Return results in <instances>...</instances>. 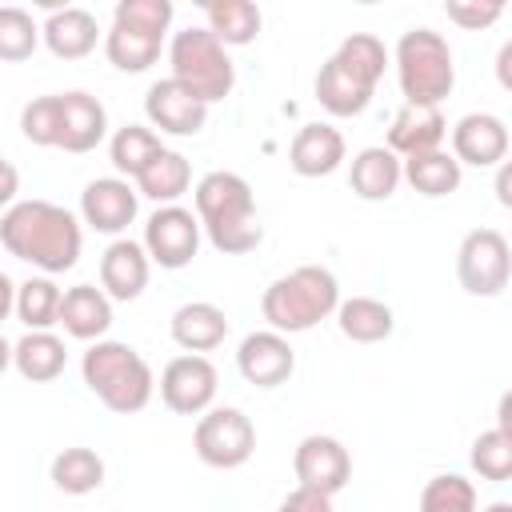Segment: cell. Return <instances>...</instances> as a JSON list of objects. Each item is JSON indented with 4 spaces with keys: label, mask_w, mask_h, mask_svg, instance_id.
Returning <instances> with one entry per match:
<instances>
[{
    "label": "cell",
    "mask_w": 512,
    "mask_h": 512,
    "mask_svg": "<svg viewBox=\"0 0 512 512\" xmlns=\"http://www.w3.org/2000/svg\"><path fill=\"white\" fill-rule=\"evenodd\" d=\"M8 364H12V344H8V340H4V332H0V372H4Z\"/></svg>",
    "instance_id": "44"
},
{
    "label": "cell",
    "mask_w": 512,
    "mask_h": 512,
    "mask_svg": "<svg viewBox=\"0 0 512 512\" xmlns=\"http://www.w3.org/2000/svg\"><path fill=\"white\" fill-rule=\"evenodd\" d=\"M288 164L296 176H332L344 164V136L332 124H304L288 144Z\"/></svg>",
    "instance_id": "20"
},
{
    "label": "cell",
    "mask_w": 512,
    "mask_h": 512,
    "mask_svg": "<svg viewBox=\"0 0 512 512\" xmlns=\"http://www.w3.org/2000/svg\"><path fill=\"white\" fill-rule=\"evenodd\" d=\"M236 368L248 384L256 388H280L288 384V376L296 372V352L288 344V336L264 328V332H248L236 348Z\"/></svg>",
    "instance_id": "14"
},
{
    "label": "cell",
    "mask_w": 512,
    "mask_h": 512,
    "mask_svg": "<svg viewBox=\"0 0 512 512\" xmlns=\"http://www.w3.org/2000/svg\"><path fill=\"white\" fill-rule=\"evenodd\" d=\"M144 116L152 128L168 132V136H196L208 120V104L196 100L188 88H180L172 76L156 80L144 96Z\"/></svg>",
    "instance_id": "16"
},
{
    "label": "cell",
    "mask_w": 512,
    "mask_h": 512,
    "mask_svg": "<svg viewBox=\"0 0 512 512\" xmlns=\"http://www.w3.org/2000/svg\"><path fill=\"white\" fill-rule=\"evenodd\" d=\"M444 112L440 108H424V104H404L396 116H392V128H388V152L408 160V156H420V152H436L444 144Z\"/></svg>",
    "instance_id": "19"
},
{
    "label": "cell",
    "mask_w": 512,
    "mask_h": 512,
    "mask_svg": "<svg viewBox=\"0 0 512 512\" xmlns=\"http://www.w3.org/2000/svg\"><path fill=\"white\" fill-rule=\"evenodd\" d=\"M68 364V348L60 336L52 332H24L16 344H12V368L32 380V384H48L64 372Z\"/></svg>",
    "instance_id": "26"
},
{
    "label": "cell",
    "mask_w": 512,
    "mask_h": 512,
    "mask_svg": "<svg viewBox=\"0 0 512 512\" xmlns=\"http://www.w3.org/2000/svg\"><path fill=\"white\" fill-rule=\"evenodd\" d=\"M40 36H44L52 56L84 60L100 40V24H96V16L88 8H52L44 28H40Z\"/></svg>",
    "instance_id": "22"
},
{
    "label": "cell",
    "mask_w": 512,
    "mask_h": 512,
    "mask_svg": "<svg viewBox=\"0 0 512 512\" xmlns=\"http://www.w3.org/2000/svg\"><path fill=\"white\" fill-rule=\"evenodd\" d=\"M16 308V284L0 272V320H8V312Z\"/></svg>",
    "instance_id": "42"
},
{
    "label": "cell",
    "mask_w": 512,
    "mask_h": 512,
    "mask_svg": "<svg viewBox=\"0 0 512 512\" xmlns=\"http://www.w3.org/2000/svg\"><path fill=\"white\" fill-rule=\"evenodd\" d=\"M336 304H340V284L320 264H300V268L276 276L260 296V312H264L268 328L280 336L316 328L320 320H328L336 312Z\"/></svg>",
    "instance_id": "3"
},
{
    "label": "cell",
    "mask_w": 512,
    "mask_h": 512,
    "mask_svg": "<svg viewBox=\"0 0 512 512\" xmlns=\"http://www.w3.org/2000/svg\"><path fill=\"white\" fill-rule=\"evenodd\" d=\"M172 12V0H120L104 32V56L120 72H148L160 60Z\"/></svg>",
    "instance_id": "5"
},
{
    "label": "cell",
    "mask_w": 512,
    "mask_h": 512,
    "mask_svg": "<svg viewBox=\"0 0 512 512\" xmlns=\"http://www.w3.org/2000/svg\"><path fill=\"white\" fill-rule=\"evenodd\" d=\"M20 132L28 144L56 148L60 144V92L56 96H36L20 112Z\"/></svg>",
    "instance_id": "38"
},
{
    "label": "cell",
    "mask_w": 512,
    "mask_h": 512,
    "mask_svg": "<svg viewBox=\"0 0 512 512\" xmlns=\"http://www.w3.org/2000/svg\"><path fill=\"white\" fill-rule=\"evenodd\" d=\"M192 448L208 468H240L256 452V428L240 408H208L196 420Z\"/></svg>",
    "instance_id": "9"
},
{
    "label": "cell",
    "mask_w": 512,
    "mask_h": 512,
    "mask_svg": "<svg viewBox=\"0 0 512 512\" xmlns=\"http://www.w3.org/2000/svg\"><path fill=\"white\" fill-rule=\"evenodd\" d=\"M452 156L456 164L472 168H496L508 156V124L492 112H468L452 128Z\"/></svg>",
    "instance_id": "15"
},
{
    "label": "cell",
    "mask_w": 512,
    "mask_h": 512,
    "mask_svg": "<svg viewBox=\"0 0 512 512\" xmlns=\"http://www.w3.org/2000/svg\"><path fill=\"white\" fill-rule=\"evenodd\" d=\"M484 512H512V504H508V500H496V504H488Z\"/></svg>",
    "instance_id": "46"
},
{
    "label": "cell",
    "mask_w": 512,
    "mask_h": 512,
    "mask_svg": "<svg viewBox=\"0 0 512 512\" xmlns=\"http://www.w3.org/2000/svg\"><path fill=\"white\" fill-rule=\"evenodd\" d=\"M460 176H464V168H460L456 156L444 152V148L400 160V180H408V184H412L420 196H428V200L452 196V192L460 188Z\"/></svg>",
    "instance_id": "27"
},
{
    "label": "cell",
    "mask_w": 512,
    "mask_h": 512,
    "mask_svg": "<svg viewBox=\"0 0 512 512\" xmlns=\"http://www.w3.org/2000/svg\"><path fill=\"white\" fill-rule=\"evenodd\" d=\"M168 64H172V80L180 88H188L196 100L216 104L232 92L236 84V68L224 52V44L208 32V28H184L172 36L168 44Z\"/></svg>",
    "instance_id": "7"
},
{
    "label": "cell",
    "mask_w": 512,
    "mask_h": 512,
    "mask_svg": "<svg viewBox=\"0 0 512 512\" xmlns=\"http://www.w3.org/2000/svg\"><path fill=\"white\" fill-rule=\"evenodd\" d=\"M196 220L208 244L224 256H244L264 240V228L256 220L252 184L240 172H208L196 180Z\"/></svg>",
    "instance_id": "2"
},
{
    "label": "cell",
    "mask_w": 512,
    "mask_h": 512,
    "mask_svg": "<svg viewBox=\"0 0 512 512\" xmlns=\"http://www.w3.org/2000/svg\"><path fill=\"white\" fill-rule=\"evenodd\" d=\"M332 56H336L360 84H368V88H376L380 76H384V68H388V48H384V40L372 36V32H352V36H344Z\"/></svg>",
    "instance_id": "33"
},
{
    "label": "cell",
    "mask_w": 512,
    "mask_h": 512,
    "mask_svg": "<svg viewBox=\"0 0 512 512\" xmlns=\"http://www.w3.org/2000/svg\"><path fill=\"white\" fill-rule=\"evenodd\" d=\"M140 244H144V252H148L152 264L176 272V268H184V264L196 260V248H200V220H196V212H188V208H180V204H164V208H156V212L148 216Z\"/></svg>",
    "instance_id": "10"
},
{
    "label": "cell",
    "mask_w": 512,
    "mask_h": 512,
    "mask_svg": "<svg viewBox=\"0 0 512 512\" xmlns=\"http://www.w3.org/2000/svg\"><path fill=\"white\" fill-rule=\"evenodd\" d=\"M64 332L72 340H104V332L112 328V300L96 288V284H72L60 296V320Z\"/></svg>",
    "instance_id": "21"
},
{
    "label": "cell",
    "mask_w": 512,
    "mask_h": 512,
    "mask_svg": "<svg viewBox=\"0 0 512 512\" xmlns=\"http://www.w3.org/2000/svg\"><path fill=\"white\" fill-rule=\"evenodd\" d=\"M168 332H172V340H176L184 352L204 356V352H212V348L224 344V336H228V316H224V308H216V304H208V300H192V304H180V308L172 312Z\"/></svg>",
    "instance_id": "23"
},
{
    "label": "cell",
    "mask_w": 512,
    "mask_h": 512,
    "mask_svg": "<svg viewBox=\"0 0 512 512\" xmlns=\"http://www.w3.org/2000/svg\"><path fill=\"white\" fill-rule=\"evenodd\" d=\"M36 44H40V24L32 20V12L4 4L0 8V60L20 64L36 52Z\"/></svg>",
    "instance_id": "36"
},
{
    "label": "cell",
    "mask_w": 512,
    "mask_h": 512,
    "mask_svg": "<svg viewBox=\"0 0 512 512\" xmlns=\"http://www.w3.org/2000/svg\"><path fill=\"white\" fill-rule=\"evenodd\" d=\"M508 56H512V44L500 48V80H504V84H508Z\"/></svg>",
    "instance_id": "45"
},
{
    "label": "cell",
    "mask_w": 512,
    "mask_h": 512,
    "mask_svg": "<svg viewBox=\"0 0 512 512\" xmlns=\"http://www.w3.org/2000/svg\"><path fill=\"white\" fill-rule=\"evenodd\" d=\"M396 80H400L404 104L440 108V100L456 84V64H452L448 40L432 28H408L396 40Z\"/></svg>",
    "instance_id": "6"
},
{
    "label": "cell",
    "mask_w": 512,
    "mask_h": 512,
    "mask_svg": "<svg viewBox=\"0 0 512 512\" xmlns=\"http://www.w3.org/2000/svg\"><path fill=\"white\" fill-rule=\"evenodd\" d=\"M372 92H376V88L360 84L336 56H328V60L320 64V72H316V100H320V108L332 112V116H360V112L372 104Z\"/></svg>",
    "instance_id": "24"
},
{
    "label": "cell",
    "mask_w": 512,
    "mask_h": 512,
    "mask_svg": "<svg viewBox=\"0 0 512 512\" xmlns=\"http://www.w3.org/2000/svg\"><path fill=\"white\" fill-rule=\"evenodd\" d=\"M336 324H340V332L352 344H380V340L392 336L396 316L376 296H352V300H340L336 304Z\"/></svg>",
    "instance_id": "28"
},
{
    "label": "cell",
    "mask_w": 512,
    "mask_h": 512,
    "mask_svg": "<svg viewBox=\"0 0 512 512\" xmlns=\"http://www.w3.org/2000/svg\"><path fill=\"white\" fill-rule=\"evenodd\" d=\"M292 472H296V488L320 492V496H336L348 480H352V456L336 436H304L292 452Z\"/></svg>",
    "instance_id": "12"
},
{
    "label": "cell",
    "mask_w": 512,
    "mask_h": 512,
    "mask_svg": "<svg viewBox=\"0 0 512 512\" xmlns=\"http://www.w3.org/2000/svg\"><path fill=\"white\" fill-rule=\"evenodd\" d=\"M164 152V144H160V136L152 132V128H144V124H124V128H116V136H112V144H108V156H112V164H116V172H124V176H140L144 168H148V160H156Z\"/></svg>",
    "instance_id": "34"
},
{
    "label": "cell",
    "mask_w": 512,
    "mask_h": 512,
    "mask_svg": "<svg viewBox=\"0 0 512 512\" xmlns=\"http://www.w3.org/2000/svg\"><path fill=\"white\" fill-rule=\"evenodd\" d=\"M108 136V112L88 92H60V144L72 156L92 152Z\"/></svg>",
    "instance_id": "18"
},
{
    "label": "cell",
    "mask_w": 512,
    "mask_h": 512,
    "mask_svg": "<svg viewBox=\"0 0 512 512\" xmlns=\"http://www.w3.org/2000/svg\"><path fill=\"white\" fill-rule=\"evenodd\" d=\"M508 180H512V172H508V164H500V176H496V192H500V204H504V208L512 204V192H508Z\"/></svg>",
    "instance_id": "43"
},
{
    "label": "cell",
    "mask_w": 512,
    "mask_h": 512,
    "mask_svg": "<svg viewBox=\"0 0 512 512\" xmlns=\"http://www.w3.org/2000/svg\"><path fill=\"white\" fill-rule=\"evenodd\" d=\"M148 272H152V260L144 244L120 236L100 256V292L108 300H136L148 288Z\"/></svg>",
    "instance_id": "17"
},
{
    "label": "cell",
    "mask_w": 512,
    "mask_h": 512,
    "mask_svg": "<svg viewBox=\"0 0 512 512\" xmlns=\"http://www.w3.org/2000/svg\"><path fill=\"white\" fill-rule=\"evenodd\" d=\"M456 276L468 296H500L512 276V252L504 232L472 228L456 248Z\"/></svg>",
    "instance_id": "8"
},
{
    "label": "cell",
    "mask_w": 512,
    "mask_h": 512,
    "mask_svg": "<svg viewBox=\"0 0 512 512\" xmlns=\"http://www.w3.org/2000/svg\"><path fill=\"white\" fill-rule=\"evenodd\" d=\"M60 288L52 276H32L24 284H16V316L20 324H28V332H48L60 320Z\"/></svg>",
    "instance_id": "32"
},
{
    "label": "cell",
    "mask_w": 512,
    "mask_h": 512,
    "mask_svg": "<svg viewBox=\"0 0 512 512\" xmlns=\"http://www.w3.org/2000/svg\"><path fill=\"white\" fill-rule=\"evenodd\" d=\"M52 484L64 496H88L104 484V460L92 448H64L52 456Z\"/></svg>",
    "instance_id": "31"
},
{
    "label": "cell",
    "mask_w": 512,
    "mask_h": 512,
    "mask_svg": "<svg viewBox=\"0 0 512 512\" xmlns=\"http://www.w3.org/2000/svg\"><path fill=\"white\" fill-rule=\"evenodd\" d=\"M0 244L16 260L40 268L44 276H56L76 268L84 232H80V220L52 200H16L0 216Z\"/></svg>",
    "instance_id": "1"
},
{
    "label": "cell",
    "mask_w": 512,
    "mask_h": 512,
    "mask_svg": "<svg viewBox=\"0 0 512 512\" xmlns=\"http://www.w3.org/2000/svg\"><path fill=\"white\" fill-rule=\"evenodd\" d=\"M444 12H448V20H456L460 28L480 32V28H488V24H496V20L504 16V4H500V0H448Z\"/></svg>",
    "instance_id": "39"
},
{
    "label": "cell",
    "mask_w": 512,
    "mask_h": 512,
    "mask_svg": "<svg viewBox=\"0 0 512 512\" xmlns=\"http://www.w3.org/2000/svg\"><path fill=\"white\" fill-rule=\"evenodd\" d=\"M188 184H192V164L180 156V152H172V148H164L156 160H148V168L136 176V196H148V200H156L160 208L164 204H176L184 192H188Z\"/></svg>",
    "instance_id": "29"
},
{
    "label": "cell",
    "mask_w": 512,
    "mask_h": 512,
    "mask_svg": "<svg viewBox=\"0 0 512 512\" xmlns=\"http://www.w3.org/2000/svg\"><path fill=\"white\" fill-rule=\"evenodd\" d=\"M136 208L140 196L124 176H100L80 192V220L104 236H120L136 220Z\"/></svg>",
    "instance_id": "13"
},
{
    "label": "cell",
    "mask_w": 512,
    "mask_h": 512,
    "mask_svg": "<svg viewBox=\"0 0 512 512\" xmlns=\"http://www.w3.org/2000/svg\"><path fill=\"white\" fill-rule=\"evenodd\" d=\"M472 468L492 480V484H504L512 476V432H500V428H488L472 440Z\"/></svg>",
    "instance_id": "37"
},
{
    "label": "cell",
    "mask_w": 512,
    "mask_h": 512,
    "mask_svg": "<svg viewBox=\"0 0 512 512\" xmlns=\"http://www.w3.org/2000/svg\"><path fill=\"white\" fill-rule=\"evenodd\" d=\"M216 384H220L216 364L208 356L184 352V356L164 364V372H160V400L176 416H200V412L212 408Z\"/></svg>",
    "instance_id": "11"
},
{
    "label": "cell",
    "mask_w": 512,
    "mask_h": 512,
    "mask_svg": "<svg viewBox=\"0 0 512 512\" xmlns=\"http://www.w3.org/2000/svg\"><path fill=\"white\" fill-rule=\"evenodd\" d=\"M80 372H84L88 392L108 412H120V416L140 412L156 392V376H152L148 360L132 344H120V340H96L84 352Z\"/></svg>",
    "instance_id": "4"
},
{
    "label": "cell",
    "mask_w": 512,
    "mask_h": 512,
    "mask_svg": "<svg viewBox=\"0 0 512 512\" xmlns=\"http://www.w3.org/2000/svg\"><path fill=\"white\" fill-rule=\"evenodd\" d=\"M16 192H20V172L8 160H0V208L4 212L16 204Z\"/></svg>",
    "instance_id": "41"
},
{
    "label": "cell",
    "mask_w": 512,
    "mask_h": 512,
    "mask_svg": "<svg viewBox=\"0 0 512 512\" xmlns=\"http://www.w3.org/2000/svg\"><path fill=\"white\" fill-rule=\"evenodd\" d=\"M416 512H476V484L464 480L460 472L432 476L420 492Z\"/></svg>",
    "instance_id": "35"
},
{
    "label": "cell",
    "mask_w": 512,
    "mask_h": 512,
    "mask_svg": "<svg viewBox=\"0 0 512 512\" xmlns=\"http://www.w3.org/2000/svg\"><path fill=\"white\" fill-rule=\"evenodd\" d=\"M348 184L360 200H388L400 188V156H392L384 144L360 148L348 168Z\"/></svg>",
    "instance_id": "25"
},
{
    "label": "cell",
    "mask_w": 512,
    "mask_h": 512,
    "mask_svg": "<svg viewBox=\"0 0 512 512\" xmlns=\"http://www.w3.org/2000/svg\"><path fill=\"white\" fill-rule=\"evenodd\" d=\"M276 512H332V496L296 488V492H288V496L276 504Z\"/></svg>",
    "instance_id": "40"
},
{
    "label": "cell",
    "mask_w": 512,
    "mask_h": 512,
    "mask_svg": "<svg viewBox=\"0 0 512 512\" xmlns=\"http://www.w3.org/2000/svg\"><path fill=\"white\" fill-rule=\"evenodd\" d=\"M204 16H208V32L224 48L252 44L260 32V20H264L252 0H204Z\"/></svg>",
    "instance_id": "30"
}]
</instances>
